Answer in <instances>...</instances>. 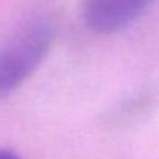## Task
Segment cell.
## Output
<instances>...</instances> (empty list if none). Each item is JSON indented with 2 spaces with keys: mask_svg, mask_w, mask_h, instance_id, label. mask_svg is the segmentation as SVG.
Here are the masks:
<instances>
[{
  "mask_svg": "<svg viewBox=\"0 0 159 159\" xmlns=\"http://www.w3.org/2000/svg\"><path fill=\"white\" fill-rule=\"evenodd\" d=\"M153 0H85L84 16L98 33H114L141 17Z\"/></svg>",
  "mask_w": 159,
  "mask_h": 159,
  "instance_id": "2",
  "label": "cell"
},
{
  "mask_svg": "<svg viewBox=\"0 0 159 159\" xmlns=\"http://www.w3.org/2000/svg\"><path fill=\"white\" fill-rule=\"evenodd\" d=\"M0 159H17L14 155L11 153H6V152H0Z\"/></svg>",
  "mask_w": 159,
  "mask_h": 159,
  "instance_id": "3",
  "label": "cell"
},
{
  "mask_svg": "<svg viewBox=\"0 0 159 159\" xmlns=\"http://www.w3.org/2000/svg\"><path fill=\"white\" fill-rule=\"evenodd\" d=\"M53 37L47 22L36 20L19 28L0 45V99L12 93L39 66Z\"/></svg>",
  "mask_w": 159,
  "mask_h": 159,
  "instance_id": "1",
  "label": "cell"
}]
</instances>
